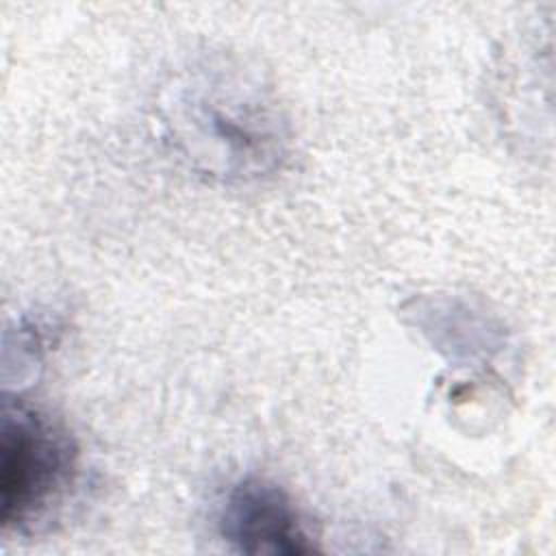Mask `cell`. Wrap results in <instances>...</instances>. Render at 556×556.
I'll return each instance as SVG.
<instances>
[{"instance_id":"2","label":"cell","mask_w":556,"mask_h":556,"mask_svg":"<svg viewBox=\"0 0 556 556\" xmlns=\"http://www.w3.org/2000/svg\"><path fill=\"white\" fill-rule=\"evenodd\" d=\"M78 471V447L61 421L41 408L4 400L0 428V523L35 532L63 502Z\"/></svg>"},{"instance_id":"1","label":"cell","mask_w":556,"mask_h":556,"mask_svg":"<svg viewBox=\"0 0 556 556\" xmlns=\"http://www.w3.org/2000/svg\"><path fill=\"white\" fill-rule=\"evenodd\" d=\"M154 113L161 141L176 161L213 182L261 180L289 154V122L276 93L226 56H204L172 74Z\"/></svg>"},{"instance_id":"3","label":"cell","mask_w":556,"mask_h":556,"mask_svg":"<svg viewBox=\"0 0 556 556\" xmlns=\"http://www.w3.org/2000/svg\"><path fill=\"white\" fill-rule=\"evenodd\" d=\"M217 532L239 554L302 556L317 549L291 495L263 476H243L228 486Z\"/></svg>"}]
</instances>
